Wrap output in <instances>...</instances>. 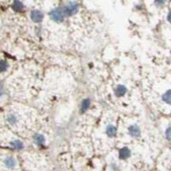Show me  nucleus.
<instances>
[{"label": "nucleus", "mask_w": 171, "mask_h": 171, "mask_svg": "<svg viewBox=\"0 0 171 171\" xmlns=\"http://www.w3.org/2000/svg\"><path fill=\"white\" fill-rule=\"evenodd\" d=\"M77 10H78V4L75 2H70L66 6H64L63 13V15H72L77 11Z\"/></svg>", "instance_id": "f257e3e1"}, {"label": "nucleus", "mask_w": 171, "mask_h": 171, "mask_svg": "<svg viewBox=\"0 0 171 171\" xmlns=\"http://www.w3.org/2000/svg\"><path fill=\"white\" fill-rule=\"evenodd\" d=\"M51 17L53 21L60 23L63 20V13L61 9H55L51 12Z\"/></svg>", "instance_id": "f03ea898"}, {"label": "nucleus", "mask_w": 171, "mask_h": 171, "mask_svg": "<svg viewBox=\"0 0 171 171\" xmlns=\"http://www.w3.org/2000/svg\"><path fill=\"white\" fill-rule=\"evenodd\" d=\"M31 19L34 23H40L43 19V14L38 10H34L31 12Z\"/></svg>", "instance_id": "7ed1b4c3"}, {"label": "nucleus", "mask_w": 171, "mask_h": 171, "mask_svg": "<svg viewBox=\"0 0 171 171\" xmlns=\"http://www.w3.org/2000/svg\"><path fill=\"white\" fill-rule=\"evenodd\" d=\"M128 131H129V134L132 137H134L137 138L140 135V130H139V127L137 125H132L129 127L128 128Z\"/></svg>", "instance_id": "20e7f679"}, {"label": "nucleus", "mask_w": 171, "mask_h": 171, "mask_svg": "<svg viewBox=\"0 0 171 171\" xmlns=\"http://www.w3.org/2000/svg\"><path fill=\"white\" fill-rule=\"evenodd\" d=\"M4 163L5 166H6L7 168H9V169H13V168H15V164H16L15 160L14 159V158H12V157H8V158H6L4 159Z\"/></svg>", "instance_id": "39448f33"}, {"label": "nucleus", "mask_w": 171, "mask_h": 171, "mask_svg": "<svg viewBox=\"0 0 171 171\" xmlns=\"http://www.w3.org/2000/svg\"><path fill=\"white\" fill-rule=\"evenodd\" d=\"M130 154H131L130 150L128 148H127V147H124V148H122L120 151V152H119V157H120L121 159H126V158H129Z\"/></svg>", "instance_id": "423d86ee"}, {"label": "nucleus", "mask_w": 171, "mask_h": 171, "mask_svg": "<svg viewBox=\"0 0 171 171\" xmlns=\"http://www.w3.org/2000/svg\"><path fill=\"white\" fill-rule=\"evenodd\" d=\"M127 92V88L122 85H119L117 86L116 89H115V95L118 97H122L123 95H125Z\"/></svg>", "instance_id": "0eeeda50"}, {"label": "nucleus", "mask_w": 171, "mask_h": 171, "mask_svg": "<svg viewBox=\"0 0 171 171\" xmlns=\"http://www.w3.org/2000/svg\"><path fill=\"white\" fill-rule=\"evenodd\" d=\"M11 146L13 148L16 149V150H22L24 147V146H23V143L22 141H20V140H14V141H12L11 143Z\"/></svg>", "instance_id": "6e6552de"}, {"label": "nucleus", "mask_w": 171, "mask_h": 171, "mask_svg": "<svg viewBox=\"0 0 171 171\" xmlns=\"http://www.w3.org/2000/svg\"><path fill=\"white\" fill-rule=\"evenodd\" d=\"M12 8L15 11H21L23 9V4L20 1H15L12 4Z\"/></svg>", "instance_id": "1a4fd4ad"}, {"label": "nucleus", "mask_w": 171, "mask_h": 171, "mask_svg": "<svg viewBox=\"0 0 171 171\" xmlns=\"http://www.w3.org/2000/svg\"><path fill=\"white\" fill-rule=\"evenodd\" d=\"M106 132H107V134L110 137H114L115 135V134H116V128L112 125L108 126Z\"/></svg>", "instance_id": "9d476101"}, {"label": "nucleus", "mask_w": 171, "mask_h": 171, "mask_svg": "<svg viewBox=\"0 0 171 171\" xmlns=\"http://www.w3.org/2000/svg\"><path fill=\"white\" fill-rule=\"evenodd\" d=\"M34 140H35V142H36L38 145H39V146L43 145V144L45 143V141H46L45 137L43 136V135H41V134H36V135L34 136Z\"/></svg>", "instance_id": "9b49d317"}, {"label": "nucleus", "mask_w": 171, "mask_h": 171, "mask_svg": "<svg viewBox=\"0 0 171 171\" xmlns=\"http://www.w3.org/2000/svg\"><path fill=\"white\" fill-rule=\"evenodd\" d=\"M89 105H90V100L88 99H84L81 103V112H85L89 108Z\"/></svg>", "instance_id": "f8f14e48"}, {"label": "nucleus", "mask_w": 171, "mask_h": 171, "mask_svg": "<svg viewBox=\"0 0 171 171\" xmlns=\"http://www.w3.org/2000/svg\"><path fill=\"white\" fill-rule=\"evenodd\" d=\"M8 64L4 60H0V72H4L7 69Z\"/></svg>", "instance_id": "ddd939ff"}, {"label": "nucleus", "mask_w": 171, "mask_h": 171, "mask_svg": "<svg viewBox=\"0 0 171 171\" xmlns=\"http://www.w3.org/2000/svg\"><path fill=\"white\" fill-rule=\"evenodd\" d=\"M163 101H165L166 103H170V91H166V93L163 94Z\"/></svg>", "instance_id": "4468645a"}, {"label": "nucleus", "mask_w": 171, "mask_h": 171, "mask_svg": "<svg viewBox=\"0 0 171 171\" xmlns=\"http://www.w3.org/2000/svg\"><path fill=\"white\" fill-rule=\"evenodd\" d=\"M7 120H8L9 123H11V124H14V123H15V122H17V118H16V116H15L14 115H10L8 116Z\"/></svg>", "instance_id": "2eb2a0df"}, {"label": "nucleus", "mask_w": 171, "mask_h": 171, "mask_svg": "<svg viewBox=\"0 0 171 171\" xmlns=\"http://www.w3.org/2000/svg\"><path fill=\"white\" fill-rule=\"evenodd\" d=\"M166 134H167V138H168V139H170V128H168V129H167V131H166Z\"/></svg>", "instance_id": "dca6fc26"}, {"label": "nucleus", "mask_w": 171, "mask_h": 171, "mask_svg": "<svg viewBox=\"0 0 171 171\" xmlns=\"http://www.w3.org/2000/svg\"><path fill=\"white\" fill-rule=\"evenodd\" d=\"M0 95H1V92H0Z\"/></svg>", "instance_id": "f3484780"}]
</instances>
